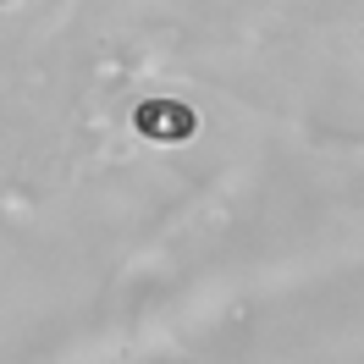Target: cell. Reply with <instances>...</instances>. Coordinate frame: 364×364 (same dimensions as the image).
Listing matches in <instances>:
<instances>
[{
  "label": "cell",
  "mask_w": 364,
  "mask_h": 364,
  "mask_svg": "<svg viewBox=\"0 0 364 364\" xmlns=\"http://www.w3.org/2000/svg\"><path fill=\"white\" fill-rule=\"evenodd\" d=\"M138 133L155 138V144H182V138L199 133V116H193V105H182V100H144L133 111Z\"/></svg>",
  "instance_id": "cell-1"
}]
</instances>
